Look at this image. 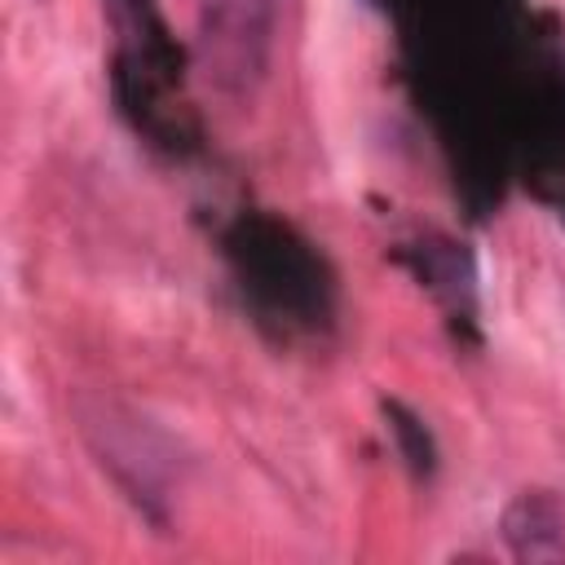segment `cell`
I'll return each instance as SVG.
<instances>
[{
  "label": "cell",
  "mask_w": 565,
  "mask_h": 565,
  "mask_svg": "<svg viewBox=\"0 0 565 565\" xmlns=\"http://www.w3.org/2000/svg\"><path fill=\"white\" fill-rule=\"evenodd\" d=\"M278 0H199V66L225 97H252L269 71Z\"/></svg>",
  "instance_id": "6da1fadb"
},
{
  "label": "cell",
  "mask_w": 565,
  "mask_h": 565,
  "mask_svg": "<svg viewBox=\"0 0 565 565\" xmlns=\"http://www.w3.org/2000/svg\"><path fill=\"white\" fill-rule=\"evenodd\" d=\"M503 543L525 565H565V499L556 490H521L499 516Z\"/></svg>",
  "instance_id": "7a4b0ae2"
}]
</instances>
